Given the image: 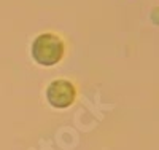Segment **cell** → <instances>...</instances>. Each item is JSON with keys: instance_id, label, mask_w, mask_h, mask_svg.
<instances>
[{"instance_id": "7a4b0ae2", "label": "cell", "mask_w": 159, "mask_h": 150, "mask_svg": "<svg viewBox=\"0 0 159 150\" xmlns=\"http://www.w3.org/2000/svg\"><path fill=\"white\" fill-rule=\"evenodd\" d=\"M48 102L56 109H65L75 101V88L67 80H56L46 91Z\"/></svg>"}, {"instance_id": "6da1fadb", "label": "cell", "mask_w": 159, "mask_h": 150, "mask_svg": "<svg viewBox=\"0 0 159 150\" xmlns=\"http://www.w3.org/2000/svg\"><path fill=\"white\" fill-rule=\"evenodd\" d=\"M32 56L42 65H54L64 56V43L54 34H42L32 45Z\"/></svg>"}]
</instances>
